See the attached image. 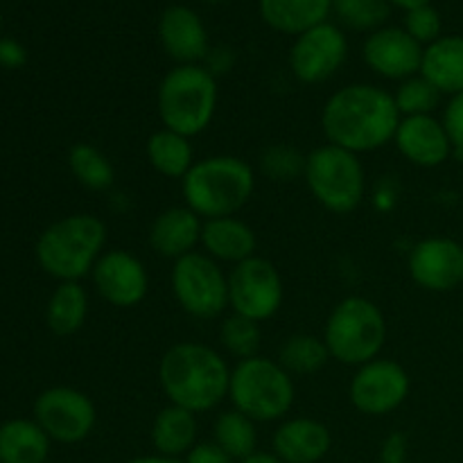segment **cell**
<instances>
[{
  "label": "cell",
  "mask_w": 463,
  "mask_h": 463,
  "mask_svg": "<svg viewBox=\"0 0 463 463\" xmlns=\"http://www.w3.org/2000/svg\"><path fill=\"white\" fill-rule=\"evenodd\" d=\"M217 80L202 63L175 66L158 84L156 111L165 129L181 136L203 134L217 113Z\"/></svg>",
  "instance_id": "5b68a950"
},
{
  "label": "cell",
  "mask_w": 463,
  "mask_h": 463,
  "mask_svg": "<svg viewBox=\"0 0 463 463\" xmlns=\"http://www.w3.org/2000/svg\"><path fill=\"white\" fill-rule=\"evenodd\" d=\"M199 423L197 414L176 407L167 402L163 407L152 423V446L158 455L163 457H179L188 455L194 446H197Z\"/></svg>",
  "instance_id": "cb8c5ba5"
},
{
  "label": "cell",
  "mask_w": 463,
  "mask_h": 463,
  "mask_svg": "<svg viewBox=\"0 0 463 463\" xmlns=\"http://www.w3.org/2000/svg\"><path fill=\"white\" fill-rule=\"evenodd\" d=\"M199 247L220 265L226 262V265L235 267L256 256L258 238L256 231L240 217H217V220L203 222Z\"/></svg>",
  "instance_id": "44dd1931"
},
{
  "label": "cell",
  "mask_w": 463,
  "mask_h": 463,
  "mask_svg": "<svg viewBox=\"0 0 463 463\" xmlns=\"http://www.w3.org/2000/svg\"><path fill=\"white\" fill-rule=\"evenodd\" d=\"M389 5H392V7H401V9H405V12H410V9L423 7V5H432V0H389Z\"/></svg>",
  "instance_id": "b9f144b4"
},
{
  "label": "cell",
  "mask_w": 463,
  "mask_h": 463,
  "mask_svg": "<svg viewBox=\"0 0 463 463\" xmlns=\"http://www.w3.org/2000/svg\"><path fill=\"white\" fill-rule=\"evenodd\" d=\"M410 392L411 380L405 366L380 355L357 366L348 384V401L364 416H389L405 405Z\"/></svg>",
  "instance_id": "8fae6325"
},
{
  "label": "cell",
  "mask_w": 463,
  "mask_h": 463,
  "mask_svg": "<svg viewBox=\"0 0 463 463\" xmlns=\"http://www.w3.org/2000/svg\"><path fill=\"white\" fill-rule=\"evenodd\" d=\"M330 3L339 21L357 32L380 30L392 14L389 0H330Z\"/></svg>",
  "instance_id": "d6a6232c"
},
{
  "label": "cell",
  "mask_w": 463,
  "mask_h": 463,
  "mask_svg": "<svg viewBox=\"0 0 463 463\" xmlns=\"http://www.w3.org/2000/svg\"><path fill=\"white\" fill-rule=\"evenodd\" d=\"M170 288L181 310L194 319H217L229 307V274L203 251L175 260Z\"/></svg>",
  "instance_id": "9c48e42d"
},
{
  "label": "cell",
  "mask_w": 463,
  "mask_h": 463,
  "mask_svg": "<svg viewBox=\"0 0 463 463\" xmlns=\"http://www.w3.org/2000/svg\"><path fill=\"white\" fill-rule=\"evenodd\" d=\"M258 423H253L242 411L229 410L217 416L213 425V441L233 461H244L258 452Z\"/></svg>",
  "instance_id": "83f0119b"
},
{
  "label": "cell",
  "mask_w": 463,
  "mask_h": 463,
  "mask_svg": "<svg viewBox=\"0 0 463 463\" xmlns=\"http://www.w3.org/2000/svg\"><path fill=\"white\" fill-rule=\"evenodd\" d=\"M231 369L226 357L208 344L179 342L158 362V384L170 405L206 414L229 398Z\"/></svg>",
  "instance_id": "7a4b0ae2"
},
{
  "label": "cell",
  "mask_w": 463,
  "mask_h": 463,
  "mask_svg": "<svg viewBox=\"0 0 463 463\" xmlns=\"http://www.w3.org/2000/svg\"><path fill=\"white\" fill-rule=\"evenodd\" d=\"M34 420L50 441L80 443L93 432L98 410L84 392L72 387H50L34 401Z\"/></svg>",
  "instance_id": "7c38bea8"
},
{
  "label": "cell",
  "mask_w": 463,
  "mask_h": 463,
  "mask_svg": "<svg viewBox=\"0 0 463 463\" xmlns=\"http://www.w3.org/2000/svg\"><path fill=\"white\" fill-rule=\"evenodd\" d=\"M321 339L328 348L330 360L357 369L383 355L387 344V319L371 298L346 297L330 310Z\"/></svg>",
  "instance_id": "52a82bcc"
},
{
  "label": "cell",
  "mask_w": 463,
  "mask_h": 463,
  "mask_svg": "<svg viewBox=\"0 0 463 463\" xmlns=\"http://www.w3.org/2000/svg\"><path fill=\"white\" fill-rule=\"evenodd\" d=\"M260 16L271 30L298 36L328 21L330 0H258Z\"/></svg>",
  "instance_id": "603a6c76"
},
{
  "label": "cell",
  "mask_w": 463,
  "mask_h": 463,
  "mask_svg": "<svg viewBox=\"0 0 463 463\" xmlns=\"http://www.w3.org/2000/svg\"><path fill=\"white\" fill-rule=\"evenodd\" d=\"M420 75L441 95L463 93V36H441L423 50Z\"/></svg>",
  "instance_id": "7402d4cb"
},
{
  "label": "cell",
  "mask_w": 463,
  "mask_h": 463,
  "mask_svg": "<svg viewBox=\"0 0 463 463\" xmlns=\"http://www.w3.org/2000/svg\"><path fill=\"white\" fill-rule=\"evenodd\" d=\"M346 57V34L342 27L326 21L294 39L289 50V71L306 86L324 84L342 71Z\"/></svg>",
  "instance_id": "4fadbf2b"
},
{
  "label": "cell",
  "mask_w": 463,
  "mask_h": 463,
  "mask_svg": "<svg viewBox=\"0 0 463 463\" xmlns=\"http://www.w3.org/2000/svg\"><path fill=\"white\" fill-rule=\"evenodd\" d=\"M443 21L441 14L437 12V7L432 5H423V7H416L405 12V32L414 41H419L423 48H428L430 43L441 39Z\"/></svg>",
  "instance_id": "e575fe53"
},
{
  "label": "cell",
  "mask_w": 463,
  "mask_h": 463,
  "mask_svg": "<svg viewBox=\"0 0 463 463\" xmlns=\"http://www.w3.org/2000/svg\"><path fill=\"white\" fill-rule=\"evenodd\" d=\"M233 63V54L229 52L226 48H215L208 52L206 57V68L213 72V75H220V72L229 71V66Z\"/></svg>",
  "instance_id": "ab89813d"
},
{
  "label": "cell",
  "mask_w": 463,
  "mask_h": 463,
  "mask_svg": "<svg viewBox=\"0 0 463 463\" xmlns=\"http://www.w3.org/2000/svg\"><path fill=\"white\" fill-rule=\"evenodd\" d=\"M90 280L99 298L120 310L140 306L149 292L147 267L125 249H107L95 262Z\"/></svg>",
  "instance_id": "5bb4252c"
},
{
  "label": "cell",
  "mask_w": 463,
  "mask_h": 463,
  "mask_svg": "<svg viewBox=\"0 0 463 463\" xmlns=\"http://www.w3.org/2000/svg\"><path fill=\"white\" fill-rule=\"evenodd\" d=\"M328 348L317 335H292L279 348V362L289 375H315L328 364Z\"/></svg>",
  "instance_id": "f1b7e54d"
},
{
  "label": "cell",
  "mask_w": 463,
  "mask_h": 463,
  "mask_svg": "<svg viewBox=\"0 0 463 463\" xmlns=\"http://www.w3.org/2000/svg\"><path fill=\"white\" fill-rule=\"evenodd\" d=\"M271 443L274 455L283 463H317L328 455L333 437L321 420L297 416L279 425Z\"/></svg>",
  "instance_id": "ffe728a7"
},
{
  "label": "cell",
  "mask_w": 463,
  "mask_h": 463,
  "mask_svg": "<svg viewBox=\"0 0 463 463\" xmlns=\"http://www.w3.org/2000/svg\"><path fill=\"white\" fill-rule=\"evenodd\" d=\"M185 463H233V459H231L215 441H206L197 443V446L185 455Z\"/></svg>",
  "instance_id": "74e56055"
},
{
  "label": "cell",
  "mask_w": 463,
  "mask_h": 463,
  "mask_svg": "<svg viewBox=\"0 0 463 463\" xmlns=\"http://www.w3.org/2000/svg\"><path fill=\"white\" fill-rule=\"evenodd\" d=\"M407 269L425 292H452L463 285V244L441 235L420 240L411 247Z\"/></svg>",
  "instance_id": "9a60e30c"
},
{
  "label": "cell",
  "mask_w": 463,
  "mask_h": 463,
  "mask_svg": "<svg viewBox=\"0 0 463 463\" xmlns=\"http://www.w3.org/2000/svg\"><path fill=\"white\" fill-rule=\"evenodd\" d=\"M410 443L402 432H392L380 448V463H407Z\"/></svg>",
  "instance_id": "8d00e7d4"
},
{
  "label": "cell",
  "mask_w": 463,
  "mask_h": 463,
  "mask_svg": "<svg viewBox=\"0 0 463 463\" xmlns=\"http://www.w3.org/2000/svg\"><path fill=\"white\" fill-rule=\"evenodd\" d=\"M443 127H446L448 136H450V143L455 147L457 154H463V93L452 95L448 99L446 109H443L441 116Z\"/></svg>",
  "instance_id": "d590c367"
},
{
  "label": "cell",
  "mask_w": 463,
  "mask_h": 463,
  "mask_svg": "<svg viewBox=\"0 0 463 463\" xmlns=\"http://www.w3.org/2000/svg\"><path fill=\"white\" fill-rule=\"evenodd\" d=\"M423 45L411 39L405 27L384 25L371 32L362 45V57L369 71L383 80L402 81L419 75L423 63Z\"/></svg>",
  "instance_id": "2e32d148"
},
{
  "label": "cell",
  "mask_w": 463,
  "mask_h": 463,
  "mask_svg": "<svg viewBox=\"0 0 463 463\" xmlns=\"http://www.w3.org/2000/svg\"><path fill=\"white\" fill-rule=\"evenodd\" d=\"M50 437L36 420L14 419L0 425V463H43Z\"/></svg>",
  "instance_id": "484cf974"
},
{
  "label": "cell",
  "mask_w": 463,
  "mask_h": 463,
  "mask_svg": "<svg viewBox=\"0 0 463 463\" xmlns=\"http://www.w3.org/2000/svg\"><path fill=\"white\" fill-rule=\"evenodd\" d=\"M307 190L319 206L335 215L357 211L366 194V172L360 156L337 145L324 143L306 156Z\"/></svg>",
  "instance_id": "ba28073f"
},
{
  "label": "cell",
  "mask_w": 463,
  "mask_h": 463,
  "mask_svg": "<svg viewBox=\"0 0 463 463\" xmlns=\"http://www.w3.org/2000/svg\"><path fill=\"white\" fill-rule=\"evenodd\" d=\"M203 220L188 206H170L154 217L149 226V247L156 256L167 260H179L197 251L202 244Z\"/></svg>",
  "instance_id": "d6986e66"
},
{
  "label": "cell",
  "mask_w": 463,
  "mask_h": 463,
  "mask_svg": "<svg viewBox=\"0 0 463 463\" xmlns=\"http://www.w3.org/2000/svg\"><path fill=\"white\" fill-rule=\"evenodd\" d=\"M401 113L393 93L375 84H348L335 90L321 109L326 143L348 152L369 154L396 138Z\"/></svg>",
  "instance_id": "6da1fadb"
},
{
  "label": "cell",
  "mask_w": 463,
  "mask_h": 463,
  "mask_svg": "<svg viewBox=\"0 0 463 463\" xmlns=\"http://www.w3.org/2000/svg\"><path fill=\"white\" fill-rule=\"evenodd\" d=\"M109 229L104 220L89 213L61 217L52 222L36 240V262L59 283L90 276L95 262L107 251Z\"/></svg>",
  "instance_id": "3957f363"
},
{
  "label": "cell",
  "mask_w": 463,
  "mask_h": 463,
  "mask_svg": "<svg viewBox=\"0 0 463 463\" xmlns=\"http://www.w3.org/2000/svg\"><path fill=\"white\" fill-rule=\"evenodd\" d=\"M145 154H147V161L154 167V172H158L165 179L184 181V176L197 163L194 147L188 136H181L176 131L165 129V127L149 136Z\"/></svg>",
  "instance_id": "d4e9b609"
},
{
  "label": "cell",
  "mask_w": 463,
  "mask_h": 463,
  "mask_svg": "<svg viewBox=\"0 0 463 463\" xmlns=\"http://www.w3.org/2000/svg\"><path fill=\"white\" fill-rule=\"evenodd\" d=\"M240 463H283L276 455H269V452H253L251 457H247Z\"/></svg>",
  "instance_id": "7bdbcfd3"
},
{
  "label": "cell",
  "mask_w": 463,
  "mask_h": 463,
  "mask_svg": "<svg viewBox=\"0 0 463 463\" xmlns=\"http://www.w3.org/2000/svg\"><path fill=\"white\" fill-rule=\"evenodd\" d=\"M158 41L176 66L206 61L211 52L208 30L199 14L185 5H172L158 18Z\"/></svg>",
  "instance_id": "e0dca14e"
},
{
  "label": "cell",
  "mask_w": 463,
  "mask_h": 463,
  "mask_svg": "<svg viewBox=\"0 0 463 463\" xmlns=\"http://www.w3.org/2000/svg\"><path fill=\"white\" fill-rule=\"evenodd\" d=\"M441 98L443 95L420 72L410 80L398 81V89L393 93V102H396L401 118L434 116Z\"/></svg>",
  "instance_id": "1f68e13d"
},
{
  "label": "cell",
  "mask_w": 463,
  "mask_h": 463,
  "mask_svg": "<svg viewBox=\"0 0 463 463\" xmlns=\"http://www.w3.org/2000/svg\"><path fill=\"white\" fill-rule=\"evenodd\" d=\"M68 167L72 176L80 181L84 188L102 193L109 190L116 181V167L109 161L107 154L90 143H77L68 152Z\"/></svg>",
  "instance_id": "f546056e"
},
{
  "label": "cell",
  "mask_w": 463,
  "mask_h": 463,
  "mask_svg": "<svg viewBox=\"0 0 463 463\" xmlns=\"http://www.w3.org/2000/svg\"><path fill=\"white\" fill-rule=\"evenodd\" d=\"M127 463H185L181 459H175V457H163V455H149V457H136V459Z\"/></svg>",
  "instance_id": "60d3db41"
},
{
  "label": "cell",
  "mask_w": 463,
  "mask_h": 463,
  "mask_svg": "<svg viewBox=\"0 0 463 463\" xmlns=\"http://www.w3.org/2000/svg\"><path fill=\"white\" fill-rule=\"evenodd\" d=\"M27 61V52L18 41L3 39L0 41V66L21 68Z\"/></svg>",
  "instance_id": "f35d334b"
},
{
  "label": "cell",
  "mask_w": 463,
  "mask_h": 463,
  "mask_svg": "<svg viewBox=\"0 0 463 463\" xmlns=\"http://www.w3.org/2000/svg\"><path fill=\"white\" fill-rule=\"evenodd\" d=\"M206 3H224V0H206Z\"/></svg>",
  "instance_id": "ee69618b"
},
{
  "label": "cell",
  "mask_w": 463,
  "mask_h": 463,
  "mask_svg": "<svg viewBox=\"0 0 463 463\" xmlns=\"http://www.w3.org/2000/svg\"><path fill=\"white\" fill-rule=\"evenodd\" d=\"M256 172L244 158L231 154L199 158L181 181L185 206L203 222L238 215L253 197Z\"/></svg>",
  "instance_id": "277c9868"
},
{
  "label": "cell",
  "mask_w": 463,
  "mask_h": 463,
  "mask_svg": "<svg viewBox=\"0 0 463 463\" xmlns=\"http://www.w3.org/2000/svg\"><path fill=\"white\" fill-rule=\"evenodd\" d=\"M260 324L247 319V317L231 315L222 321L220 326V344L226 355L233 357L235 362L249 360V357L260 355Z\"/></svg>",
  "instance_id": "4dcf8cb0"
},
{
  "label": "cell",
  "mask_w": 463,
  "mask_h": 463,
  "mask_svg": "<svg viewBox=\"0 0 463 463\" xmlns=\"http://www.w3.org/2000/svg\"><path fill=\"white\" fill-rule=\"evenodd\" d=\"M396 149L416 167H439L455 154L446 127L437 116L401 118L396 131Z\"/></svg>",
  "instance_id": "ac0fdd59"
},
{
  "label": "cell",
  "mask_w": 463,
  "mask_h": 463,
  "mask_svg": "<svg viewBox=\"0 0 463 463\" xmlns=\"http://www.w3.org/2000/svg\"><path fill=\"white\" fill-rule=\"evenodd\" d=\"M285 301L280 271L274 262L253 256L229 271V307L233 315L262 324L279 315Z\"/></svg>",
  "instance_id": "30bf717a"
},
{
  "label": "cell",
  "mask_w": 463,
  "mask_h": 463,
  "mask_svg": "<svg viewBox=\"0 0 463 463\" xmlns=\"http://www.w3.org/2000/svg\"><path fill=\"white\" fill-rule=\"evenodd\" d=\"M89 317V292L81 283H59L45 307V324L59 337H71L84 328Z\"/></svg>",
  "instance_id": "4316f807"
},
{
  "label": "cell",
  "mask_w": 463,
  "mask_h": 463,
  "mask_svg": "<svg viewBox=\"0 0 463 463\" xmlns=\"http://www.w3.org/2000/svg\"><path fill=\"white\" fill-rule=\"evenodd\" d=\"M262 175L269 176L271 181H294L303 179L306 170V156L292 145H271L260 156Z\"/></svg>",
  "instance_id": "836d02e7"
},
{
  "label": "cell",
  "mask_w": 463,
  "mask_h": 463,
  "mask_svg": "<svg viewBox=\"0 0 463 463\" xmlns=\"http://www.w3.org/2000/svg\"><path fill=\"white\" fill-rule=\"evenodd\" d=\"M229 401L233 410L242 411L253 423L285 420L297 402L294 375L269 357H249L235 362L231 369Z\"/></svg>",
  "instance_id": "8992f818"
}]
</instances>
